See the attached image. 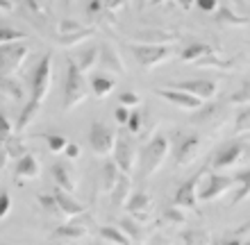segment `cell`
I'll use <instances>...</instances> for the list:
<instances>
[{"label": "cell", "instance_id": "cell-24", "mask_svg": "<svg viewBox=\"0 0 250 245\" xmlns=\"http://www.w3.org/2000/svg\"><path fill=\"white\" fill-rule=\"evenodd\" d=\"M119 227L123 229V234L132 241V243L144 245L146 241H148V232H146L144 227H141V223H137V220H132V218H123V220L119 223Z\"/></svg>", "mask_w": 250, "mask_h": 245}, {"label": "cell", "instance_id": "cell-56", "mask_svg": "<svg viewBox=\"0 0 250 245\" xmlns=\"http://www.w3.org/2000/svg\"><path fill=\"white\" fill-rule=\"evenodd\" d=\"M223 245H241V241H239V239H230V241H225Z\"/></svg>", "mask_w": 250, "mask_h": 245}, {"label": "cell", "instance_id": "cell-44", "mask_svg": "<svg viewBox=\"0 0 250 245\" xmlns=\"http://www.w3.org/2000/svg\"><path fill=\"white\" fill-rule=\"evenodd\" d=\"M12 211V195L7 191H0V220H5Z\"/></svg>", "mask_w": 250, "mask_h": 245}, {"label": "cell", "instance_id": "cell-43", "mask_svg": "<svg viewBox=\"0 0 250 245\" xmlns=\"http://www.w3.org/2000/svg\"><path fill=\"white\" fill-rule=\"evenodd\" d=\"M119 102H121V105H123V107H127V109H137V107L141 105V98H139L137 93L125 91V93H121Z\"/></svg>", "mask_w": 250, "mask_h": 245}, {"label": "cell", "instance_id": "cell-48", "mask_svg": "<svg viewBox=\"0 0 250 245\" xmlns=\"http://www.w3.org/2000/svg\"><path fill=\"white\" fill-rule=\"evenodd\" d=\"M80 152H82V148L78 146V143H66V148H64V154H66V159H78L80 157Z\"/></svg>", "mask_w": 250, "mask_h": 245}, {"label": "cell", "instance_id": "cell-28", "mask_svg": "<svg viewBox=\"0 0 250 245\" xmlns=\"http://www.w3.org/2000/svg\"><path fill=\"white\" fill-rule=\"evenodd\" d=\"M89 86H91V93L96 95V98H107V95L114 91L116 80L109 77V75H93L91 82H89Z\"/></svg>", "mask_w": 250, "mask_h": 245}, {"label": "cell", "instance_id": "cell-16", "mask_svg": "<svg viewBox=\"0 0 250 245\" xmlns=\"http://www.w3.org/2000/svg\"><path fill=\"white\" fill-rule=\"evenodd\" d=\"M53 198H55V202H57V209H60V216H62V218L71 220V218H78V216H84V213H86V207L80 205V202L73 198L71 193L55 188Z\"/></svg>", "mask_w": 250, "mask_h": 245}, {"label": "cell", "instance_id": "cell-9", "mask_svg": "<svg viewBox=\"0 0 250 245\" xmlns=\"http://www.w3.org/2000/svg\"><path fill=\"white\" fill-rule=\"evenodd\" d=\"M173 154H175V164L180 168L191 166L200 154V136H196V134H180Z\"/></svg>", "mask_w": 250, "mask_h": 245}, {"label": "cell", "instance_id": "cell-45", "mask_svg": "<svg viewBox=\"0 0 250 245\" xmlns=\"http://www.w3.org/2000/svg\"><path fill=\"white\" fill-rule=\"evenodd\" d=\"M80 30H84V27L80 25V23H75V20H62V23H60V37H64V34H73V32H80Z\"/></svg>", "mask_w": 250, "mask_h": 245}, {"label": "cell", "instance_id": "cell-12", "mask_svg": "<svg viewBox=\"0 0 250 245\" xmlns=\"http://www.w3.org/2000/svg\"><path fill=\"white\" fill-rule=\"evenodd\" d=\"M244 139L241 141H232L228 146H223L214 154V159H211V168H216V170H225V168H232V166L241 164L244 159Z\"/></svg>", "mask_w": 250, "mask_h": 245}, {"label": "cell", "instance_id": "cell-52", "mask_svg": "<svg viewBox=\"0 0 250 245\" xmlns=\"http://www.w3.org/2000/svg\"><path fill=\"white\" fill-rule=\"evenodd\" d=\"M12 9H14L12 0H0V12H12Z\"/></svg>", "mask_w": 250, "mask_h": 245}, {"label": "cell", "instance_id": "cell-4", "mask_svg": "<svg viewBox=\"0 0 250 245\" xmlns=\"http://www.w3.org/2000/svg\"><path fill=\"white\" fill-rule=\"evenodd\" d=\"M114 164L119 166L123 175H130L137 164V143L127 130H119L116 136V146H114Z\"/></svg>", "mask_w": 250, "mask_h": 245}, {"label": "cell", "instance_id": "cell-25", "mask_svg": "<svg viewBox=\"0 0 250 245\" xmlns=\"http://www.w3.org/2000/svg\"><path fill=\"white\" fill-rule=\"evenodd\" d=\"M211 53H214V50H211V46L196 41V43H189V46L180 53V59L187 61V64H198V61L205 59V57H207V55H211Z\"/></svg>", "mask_w": 250, "mask_h": 245}, {"label": "cell", "instance_id": "cell-18", "mask_svg": "<svg viewBox=\"0 0 250 245\" xmlns=\"http://www.w3.org/2000/svg\"><path fill=\"white\" fill-rule=\"evenodd\" d=\"M68 59L78 66V71L82 75H89L93 68L98 66V59H100V46H93V48H86V50H78L73 53Z\"/></svg>", "mask_w": 250, "mask_h": 245}, {"label": "cell", "instance_id": "cell-13", "mask_svg": "<svg viewBox=\"0 0 250 245\" xmlns=\"http://www.w3.org/2000/svg\"><path fill=\"white\" fill-rule=\"evenodd\" d=\"M173 89H180V91L189 93L193 98H198L200 102H211V100L218 95V86L209 80H187V82H178L173 84Z\"/></svg>", "mask_w": 250, "mask_h": 245}, {"label": "cell", "instance_id": "cell-32", "mask_svg": "<svg viewBox=\"0 0 250 245\" xmlns=\"http://www.w3.org/2000/svg\"><path fill=\"white\" fill-rule=\"evenodd\" d=\"M146 112L144 109H130V118H127V123H125V127H127V132L132 134V136H139V134L144 132L146 127Z\"/></svg>", "mask_w": 250, "mask_h": 245}, {"label": "cell", "instance_id": "cell-47", "mask_svg": "<svg viewBox=\"0 0 250 245\" xmlns=\"http://www.w3.org/2000/svg\"><path fill=\"white\" fill-rule=\"evenodd\" d=\"M196 5H198V9H200V12L211 14V12H216L218 2H216V0H196Z\"/></svg>", "mask_w": 250, "mask_h": 245}, {"label": "cell", "instance_id": "cell-23", "mask_svg": "<svg viewBox=\"0 0 250 245\" xmlns=\"http://www.w3.org/2000/svg\"><path fill=\"white\" fill-rule=\"evenodd\" d=\"M0 95H5L9 102H21L23 100V84L14 75H0Z\"/></svg>", "mask_w": 250, "mask_h": 245}, {"label": "cell", "instance_id": "cell-1", "mask_svg": "<svg viewBox=\"0 0 250 245\" xmlns=\"http://www.w3.org/2000/svg\"><path fill=\"white\" fill-rule=\"evenodd\" d=\"M50 84H53V53H46L30 73V100L25 102V107H23V112L19 116L16 132H23V130L30 127L34 116L39 113L41 102L50 93Z\"/></svg>", "mask_w": 250, "mask_h": 245}, {"label": "cell", "instance_id": "cell-29", "mask_svg": "<svg viewBox=\"0 0 250 245\" xmlns=\"http://www.w3.org/2000/svg\"><path fill=\"white\" fill-rule=\"evenodd\" d=\"M98 234L112 245H132V241L125 236L123 229H121L119 225H103L98 229Z\"/></svg>", "mask_w": 250, "mask_h": 245}, {"label": "cell", "instance_id": "cell-8", "mask_svg": "<svg viewBox=\"0 0 250 245\" xmlns=\"http://www.w3.org/2000/svg\"><path fill=\"white\" fill-rule=\"evenodd\" d=\"M205 177L207 179L198 186V202H214L237 186L234 177H225V175H216V172H207Z\"/></svg>", "mask_w": 250, "mask_h": 245}, {"label": "cell", "instance_id": "cell-14", "mask_svg": "<svg viewBox=\"0 0 250 245\" xmlns=\"http://www.w3.org/2000/svg\"><path fill=\"white\" fill-rule=\"evenodd\" d=\"M50 175H53V182L60 191H66V193H71V195L75 193V188H78V175H75V170L68 164L55 161L53 168H50Z\"/></svg>", "mask_w": 250, "mask_h": 245}, {"label": "cell", "instance_id": "cell-59", "mask_svg": "<svg viewBox=\"0 0 250 245\" xmlns=\"http://www.w3.org/2000/svg\"><path fill=\"white\" fill-rule=\"evenodd\" d=\"M244 141H248V143H250V134H248V136H244Z\"/></svg>", "mask_w": 250, "mask_h": 245}, {"label": "cell", "instance_id": "cell-46", "mask_svg": "<svg viewBox=\"0 0 250 245\" xmlns=\"http://www.w3.org/2000/svg\"><path fill=\"white\" fill-rule=\"evenodd\" d=\"M127 118H130V109H127V107H116V109H114V120H116V123H119V125H125V123H127Z\"/></svg>", "mask_w": 250, "mask_h": 245}, {"label": "cell", "instance_id": "cell-53", "mask_svg": "<svg viewBox=\"0 0 250 245\" xmlns=\"http://www.w3.org/2000/svg\"><path fill=\"white\" fill-rule=\"evenodd\" d=\"M230 2H232V5H237L239 7V9H241V12H248V5H246V0H230Z\"/></svg>", "mask_w": 250, "mask_h": 245}, {"label": "cell", "instance_id": "cell-58", "mask_svg": "<svg viewBox=\"0 0 250 245\" xmlns=\"http://www.w3.org/2000/svg\"><path fill=\"white\" fill-rule=\"evenodd\" d=\"M73 2H75V0H66V5H73Z\"/></svg>", "mask_w": 250, "mask_h": 245}, {"label": "cell", "instance_id": "cell-42", "mask_svg": "<svg viewBox=\"0 0 250 245\" xmlns=\"http://www.w3.org/2000/svg\"><path fill=\"white\" fill-rule=\"evenodd\" d=\"M39 205L43 207V211L50 213V216H60V209H57V202H55L53 195H39Z\"/></svg>", "mask_w": 250, "mask_h": 245}, {"label": "cell", "instance_id": "cell-62", "mask_svg": "<svg viewBox=\"0 0 250 245\" xmlns=\"http://www.w3.org/2000/svg\"><path fill=\"white\" fill-rule=\"evenodd\" d=\"M139 2H144V0H139Z\"/></svg>", "mask_w": 250, "mask_h": 245}, {"label": "cell", "instance_id": "cell-33", "mask_svg": "<svg viewBox=\"0 0 250 245\" xmlns=\"http://www.w3.org/2000/svg\"><path fill=\"white\" fill-rule=\"evenodd\" d=\"M2 148H5V152H7V157H9V159H21V157L27 152L25 146H23V141L16 139L14 134L9 136V139L2 141Z\"/></svg>", "mask_w": 250, "mask_h": 245}, {"label": "cell", "instance_id": "cell-21", "mask_svg": "<svg viewBox=\"0 0 250 245\" xmlns=\"http://www.w3.org/2000/svg\"><path fill=\"white\" fill-rule=\"evenodd\" d=\"M112 207L114 209H123L125 205H127V200H130L132 195V179L130 175H121V179L116 182V186L112 188Z\"/></svg>", "mask_w": 250, "mask_h": 245}, {"label": "cell", "instance_id": "cell-39", "mask_svg": "<svg viewBox=\"0 0 250 245\" xmlns=\"http://www.w3.org/2000/svg\"><path fill=\"white\" fill-rule=\"evenodd\" d=\"M46 141H48L50 152H55V154L64 152L66 143H68V139H66V136H62V134H46Z\"/></svg>", "mask_w": 250, "mask_h": 245}, {"label": "cell", "instance_id": "cell-55", "mask_svg": "<svg viewBox=\"0 0 250 245\" xmlns=\"http://www.w3.org/2000/svg\"><path fill=\"white\" fill-rule=\"evenodd\" d=\"M178 2H180V7H182V9H191V5H193L196 0H178Z\"/></svg>", "mask_w": 250, "mask_h": 245}, {"label": "cell", "instance_id": "cell-27", "mask_svg": "<svg viewBox=\"0 0 250 245\" xmlns=\"http://www.w3.org/2000/svg\"><path fill=\"white\" fill-rule=\"evenodd\" d=\"M123 172L119 170V166L114 164V161H105L103 166V172H100V188L105 193H112V188L116 186V182L121 179Z\"/></svg>", "mask_w": 250, "mask_h": 245}, {"label": "cell", "instance_id": "cell-37", "mask_svg": "<svg viewBox=\"0 0 250 245\" xmlns=\"http://www.w3.org/2000/svg\"><path fill=\"white\" fill-rule=\"evenodd\" d=\"M164 223H166V225H185L187 216L182 213V209H180V207H171V209H166V211H164Z\"/></svg>", "mask_w": 250, "mask_h": 245}, {"label": "cell", "instance_id": "cell-30", "mask_svg": "<svg viewBox=\"0 0 250 245\" xmlns=\"http://www.w3.org/2000/svg\"><path fill=\"white\" fill-rule=\"evenodd\" d=\"M182 245H211L214 239H211V234L207 229H187L182 232Z\"/></svg>", "mask_w": 250, "mask_h": 245}, {"label": "cell", "instance_id": "cell-7", "mask_svg": "<svg viewBox=\"0 0 250 245\" xmlns=\"http://www.w3.org/2000/svg\"><path fill=\"white\" fill-rule=\"evenodd\" d=\"M116 136H119L116 127L96 120L89 130V146L98 157H109L114 152V146H116Z\"/></svg>", "mask_w": 250, "mask_h": 245}, {"label": "cell", "instance_id": "cell-40", "mask_svg": "<svg viewBox=\"0 0 250 245\" xmlns=\"http://www.w3.org/2000/svg\"><path fill=\"white\" fill-rule=\"evenodd\" d=\"M25 32H19L14 27H0V46L2 43H12V41H23Z\"/></svg>", "mask_w": 250, "mask_h": 245}, {"label": "cell", "instance_id": "cell-50", "mask_svg": "<svg viewBox=\"0 0 250 245\" xmlns=\"http://www.w3.org/2000/svg\"><path fill=\"white\" fill-rule=\"evenodd\" d=\"M100 9H103V2H100V0H91V2H89V14H91V16L100 14Z\"/></svg>", "mask_w": 250, "mask_h": 245}, {"label": "cell", "instance_id": "cell-2", "mask_svg": "<svg viewBox=\"0 0 250 245\" xmlns=\"http://www.w3.org/2000/svg\"><path fill=\"white\" fill-rule=\"evenodd\" d=\"M89 98V82L86 75L78 71V66L68 59L66 66V86H64V112H73Z\"/></svg>", "mask_w": 250, "mask_h": 245}, {"label": "cell", "instance_id": "cell-61", "mask_svg": "<svg viewBox=\"0 0 250 245\" xmlns=\"http://www.w3.org/2000/svg\"><path fill=\"white\" fill-rule=\"evenodd\" d=\"M241 245H250V241H248V243H241Z\"/></svg>", "mask_w": 250, "mask_h": 245}, {"label": "cell", "instance_id": "cell-11", "mask_svg": "<svg viewBox=\"0 0 250 245\" xmlns=\"http://www.w3.org/2000/svg\"><path fill=\"white\" fill-rule=\"evenodd\" d=\"M125 209H127L132 220H137V223H148V220L152 218V213H155V202H152V198L148 193L139 191V193H132L130 195Z\"/></svg>", "mask_w": 250, "mask_h": 245}, {"label": "cell", "instance_id": "cell-36", "mask_svg": "<svg viewBox=\"0 0 250 245\" xmlns=\"http://www.w3.org/2000/svg\"><path fill=\"white\" fill-rule=\"evenodd\" d=\"M234 134H241V136H248L250 134V107L237 116V120H234Z\"/></svg>", "mask_w": 250, "mask_h": 245}, {"label": "cell", "instance_id": "cell-41", "mask_svg": "<svg viewBox=\"0 0 250 245\" xmlns=\"http://www.w3.org/2000/svg\"><path fill=\"white\" fill-rule=\"evenodd\" d=\"M12 134H14V125H12V120H9V116H7L5 112H0V141L9 139Z\"/></svg>", "mask_w": 250, "mask_h": 245}, {"label": "cell", "instance_id": "cell-3", "mask_svg": "<svg viewBox=\"0 0 250 245\" xmlns=\"http://www.w3.org/2000/svg\"><path fill=\"white\" fill-rule=\"evenodd\" d=\"M168 139L157 134V136H152L150 143L141 150V172H144V177H150L155 172L164 166L166 157H168Z\"/></svg>", "mask_w": 250, "mask_h": 245}, {"label": "cell", "instance_id": "cell-31", "mask_svg": "<svg viewBox=\"0 0 250 245\" xmlns=\"http://www.w3.org/2000/svg\"><path fill=\"white\" fill-rule=\"evenodd\" d=\"M237 193H234V198H232V205H241V202H246V200L250 198V168L248 170H244L241 175H237Z\"/></svg>", "mask_w": 250, "mask_h": 245}, {"label": "cell", "instance_id": "cell-6", "mask_svg": "<svg viewBox=\"0 0 250 245\" xmlns=\"http://www.w3.org/2000/svg\"><path fill=\"white\" fill-rule=\"evenodd\" d=\"M132 55L139 61V66L144 71H152L159 64H166L173 59V48L171 46H144V43H132Z\"/></svg>", "mask_w": 250, "mask_h": 245}, {"label": "cell", "instance_id": "cell-35", "mask_svg": "<svg viewBox=\"0 0 250 245\" xmlns=\"http://www.w3.org/2000/svg\"><path fill=\"white\" fill-rule=\"evenodd\" d=\"M196 66L198 68H223V71H230L232 61H225V59H221V57H216V53H211V55H207L205 59L198 61Z\"/></svg>", "mask_w": 250, "mask_h": 245}, {"label": "cell", "instance_id": "cell-10", "mask_svg": "<svg viewBox=\"0 0 250 245\" xmlns=\"http://www.w3.org/2000/svg\"><path fill=\"white\" fill-rule=\"evenodd\" d=\"M205 168L200 172H196L193 177H189L185 182V184L178 188V193H175V207H180V209H191V211H196L198 207V186H200V179L205 177Z\"/></svg>", "mask_w": 250, "mask_h": 245}, {"label": "cell", "instance_id": "cell-38", "mask_svg": "<svg viewBox=\"0 0 250 245\" xmlns=\"http://www.w3.org/2000/svg\"><path fill=\"white\" fill-rule=\"evenodd\" d=\"M230 105H248L250 107V82H244L237 93H232Z\"/></svg>", "mask_w": 250, "mask_h": 245}, {"label": "cell", "instance_id": "cell-5", "mask_svg": "<svg viewBox=\"0 0 250 245\" xmlns=\"http://www.w3.org/2000/svg\"><path fill=\"white\" fill-rule=\"evenodd\" d=\"M30 46L23 41H12L0 46V75H16L19 68L25 64Z\"/></svg>", "mask_w": 250, "mask_h": 245}, {"label": "cell", "instance_id": "cell-20", "mask_svg": "<svg viewBox=\"0 0 250 245\" xmlns=\"http://www.w3.org/2000/svg\"><path fill=\"white\" fill-rule=\"evenodd\" d=\"M98 66L105 68V71H114V73H119V75L125 73V64H123V59H121V55L116 53V48L107 46V43H103V46H100Z\"/></svg>", "mask_w": 250, "mask_h": 245}, {"label": "cell", "instance_id": "cell-15", "mask_svg": "<svg viewBox=\"0 0 250 245\" xmlns=\"http://www.w3.org/2000/svg\"><path fill=\"white\" fill-rule=\"evenodd\" d=\"M155 93H157L159 98H164L166 102H171L173 107L185 109V112H196V109L203 107V102L198 98H193V95H189V93H185V91H180V89H157Z\"/></svg>", "mask_w": 250, "mask_h": 245}, {"label": "cell", "instance_id": "cell-17", "mask_svg": "<svg viewBox=\"0 0 250 245\" xmlns=\"http://www.w3.org/2000/svg\"><path fill=\"white\" fill-rule=\"evenodd\" d=\"M180 37L175 32H166V30H139L134 34L132 43H144V46H173Z\"/></svg>", "mask_w": 250, "mask_h": 245}, {"label": "cell", "instance_id": "cell-60", "mask_svg": "<svg viewBox=\"0 0 250 245\" xmlns=\"http://www.w3.org/2000/svg\"><path fill=\"white\" fill-rule=\"evenodd\" d=\"M0 245H14V243H0Z\"/></svg>", "mask_w": 250, "mask_h": 245}, {"label": "cell", "instance_id": "cell-51", "mask_svg": "<svg viewBox=\"0 0 250 245\" xmlns=\"http://www.w3.org/2000/svg\"><path fill=\"white\" fill-rule=\"evenodd\" d=\"M7 159H9V157H7V152H5V148L0 146V172L5 170V166H7Z\"/></svg>", "mask_w": 250, "mask_h": 245}, {"label": "cell", "instance_id": "cell-49", "mask_svg": "<svg viewBox=\"0 0 250 245\" xmlns=\"http://www.w3.org/2000/svg\"><path fill=\"white\" fill-rule=\"evenodd\" d=\"M100 2H103V7L109 9V12H119V9H123V7L127 5V0H100Z\"/></svg>", "mask_w": 250, "mask_h": 245}, {"label": "cell", "instance_id": "cell-54", "mask_svg": "<svg viewBox=\"0 0 250 245\" xmlns=\"http://www.w3.org/2000/svg\"><path fill=\"white\" fill-rule=\"evenodd\" d=\"M248 232H250V220H246L244 225H241V227L237 229V234H248Z\"/></svg>", "mask_w": 250, "mask_h": 245}, {"label": "cell", "instance_id": "cell-57", "mask_svg": "<svg viewBox=\"0 0 250 245\" xmlns=\"http://www.w3.org/2000/svg\"><path fill=\"white\" fill-rule=\"evenodd\" d=\"M152 5H162V2H166V0H150Z\"/></svg>", "mask_w": 250, "mask_h": 245}, {"label": "cell", "instance_id": "cell-34", "mask_svg": "<svg viewBox=\"0 0 250 245\" xmlns=\"http://www.w3.org/2000/svg\"><path fill=\"white\" fill-rule=\"evenodd\" d=\"M93 34L91 27H84V30H80V32H73V34H64V37H60V43L66 48H73L78 46V43H82V41H86L89 37Z\"/></svg>", "mask_w": 250, "mask_h": 245}, {"label": "cell", "instance_id": "cell-19", "mask_svg": "<svg viewBox=\"0 0 250 245\" xmlns=\"http://www.w3.org/2000/svg\"><path fill=\"white\" fill-rule=\"evenodd\" d=\"M41 172V166L37 161V157L30 152H25L16 161V179L19 182H30V179H37Z\"/></svg>", "mask_w": 250, "mask_h": 245}, {"label": "cell", "instance_id": "cell-22", "mask_svg": "<svg viewBox=\"0 0 250 245\" xmlns=\"http://www.w3.org/2000/svg\"><path fill=\"white\" fill-rule=\"evenodd\" d=\"M218 25L223 27H246L250 25L248 16H241V14H234L230 7H216V14H214Z\"/></svg>", "mask_w": 250, "mask_h": 245}, {"label": "cell", "instance_id": "cell-26", "mask_svg": "<svg viewBox=\"0 0 250 245\" xmlns=\"http://www.w3.org/2000/svg\"><path fill=\"white\" fill-rule=\"evenodd\" d=\"M86 229L84 227L75 225V223H64V225H60L57 229L53 232V241H80L86 236Z\"/></svg>", "mask_w": 250, "mask_h": 245}]
</instances>
